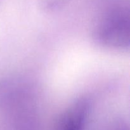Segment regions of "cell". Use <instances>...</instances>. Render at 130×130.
Here are the masks:
<instances>
[{"label":"cell","instance_id":"obj_1","mask_svg":"<svg viewBox=\"0 0 130 130\" xmlns=\"http://www.w3.org/2000/svg\"><path fill=\"white\" fill-rule=\"evenodd\" d=\"M100 44L114 48H126L129 45V19L124 9L116 10L104 19L95 33Z\"/></svg>","mask_w":130,"mask_h":130},{"label":"cell","instance_id":"obj_2","mask_svg":"<svg viewBox=\"0 0 130 130\" xmlns=\"http://www.w3.org/2000/svg\"><path fill=\"white\" fill-rule=\"evenodd\" d=\"M89 106V102L86 99H81L74 103L60 117L57 130H83Z\"/></svg>","mask_w":130,"mask_h":130},{"label":"cell","instance_id":"obj_3","mask_svg":"<svg viewBox=\"0 0 130 130\" xmlns=\"http://www.w3.org/2000/svg\"><path fill=\"white\" fill-rule=\"evenodd\" d=\"M112 130H128V128L124 124H119L116 127H114Z\"/></svg>","mask_w":130,"mask_h":130}]
</instances>
